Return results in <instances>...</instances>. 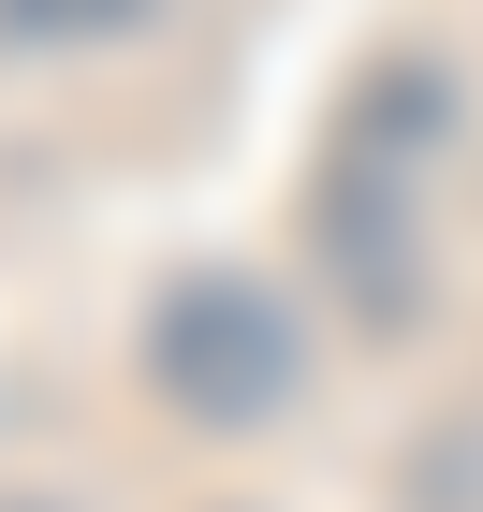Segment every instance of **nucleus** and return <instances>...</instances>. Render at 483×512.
I'll return each instance as SVG.
<instances>
[{"instance_id":"f03ea898","label":"nucleus","mask_w":483,"mask_h":512,"mask_svg":"<svg viewBox=\"0 0 483 512\" xmlns=\"http://www.w3.org/2000/svg\"><path fill=\"white\" fill-rule=\"evenodd\" d=\"M147 395L176 410V425H205V439H249V425H279L293 395H308V337H293V308L264 293V278H176L147 308Z\"/></svg>"},{"instance_id":"f257e3e1","label":"nucleus","mask_w":483,"mask_h":512,"mask_svg":"<svg viewBox=\"0 0 483 512\" xmlns=\"http://www.w3.org/2000/svg\"><path fill=\"white\" fill-rule=\"evenodd\" d=\"M454 147H469V118H454L440 59L352 74V118H337L322 191H308V249H322V293L366 337H410L440 308V278H454V220H440L454 205Z\"/></svg>"}]
</instances>
